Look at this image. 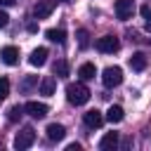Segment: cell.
<instances>
[{"instance_id":"cb8c5ba5","label":"cell","mask_w":151,"mask_h":151,"mask_svg":"<svg viewBox=\"0 0 151 151\" xmlns=\"http://www.w3.org/2000/svg\"><path fill=\"white\" fill-rule=\"evenodd\" d=\"M139 12H142V17H146V14L151 12V7H149V5H142V9H139Z\"/></svg>"},{"instance_id":"9a60e30c","label":"cell","mask_w":151,"mask_h":151,"mask_svg":"<svg viewBox=\"0 0 151 151\" xmlns=\"http://www.w3.org/2000/svg\"><path fill=\"white\" fill-rule=\"evenodd\" d=\"M78 76H80V80H92L97 76V66L94 64H83L78 68Z\"/></svg>"},{"instance_id":"30bf717a","label":"cell","mask_w":151,"mask_h":151,"mask_svg":"<svg viewBox=\"0 0 151 151\" xmlns=\"http://www.w3.org/2000/svg\"><path fill=\"white\" fill-rule=\"evenodd\" d=\"M64 137H66V127H64V125H59V123H50V125H47V139L61 142Z\"/></svg>"},{"instance_id":"5bb4252c","label":"cell","mask_w":151,"mask_h":151,"mask_svg":"<svg viewBox=\"0 0 151 151\" xmlns=\"http://www.w3.org/2000/svg\"><path fill=\"white\" fill-rule=\"evenodd\" d=\"M130 68H132V71H144V68H146V57H144L142 52H134V54L130 57Z\"/></svg>"},{"instance_id":"ac0fdd59","label":"cell","mask_w":151,"mask_h":151,"mask_svg":"<svg viewBox=\"0 0 151 151\" xmlns=\"http://www.w3.org/2000/svg\"><path fill=\"white\" fill-rule=\"evenodd\" d=\"M21 113H24V106L17 104V106H12V109L7 111V120H9V123H17V120L21 118Z\"/></svg>"},{"instance_id":"2e32d148","label":"cell","mask_w":151,"mask_h":151,"mask_svg":"<svg viewBox=\"0 0 151 151\" xmlns=\"http://www.w3.org/2000/svg\"><path fill=\"white\" fill-rule=\"evenodd\" d=\"M123 106H118V104H113V106H109V111H106V120H111V123H120L123 120Z\"/></svg>"},{"instance_id":"d4e9b609","label":"cell","mask_w":151,"mask_h":151,"mask_svg":"<svg viewBox=\"0 0 151 151\" xmlns=\"http://www.w3.org/2000/svg\"><path fill=\"white\" fill-rule=\"evenodd\" d=\"M66 151H80V144H68Z\"/></svg>"},{"instance_id":"5b68a950","label":"cell","mask_w":151,"mask_h":151,"mask_svg":"<svg viewBox=\"0 0 151 151\" xmlns=\"http://www.w3.org/2000/svg\"><path fill=\"white\" fill-rule=\"evenodd\" d=\"M54 0H38L35 2V7H33V17L35 19H47L52 12H54Z\"/></svg>"},{"instance_id":"d6986e66","label":"cell","mask_w":151,"mask_h":151,"mask_svg":"<svg viewBox=\"0 0 151 151\" xmlns=\"http://www.w3.org/2000/svg\"><path fill=\"white\" fill-rule=\"evenodd\" d=\"M54 76H59V78H64V76H68V64H66L64 59H59V61L54 64Z\"/></svg>"},{"instance_id":"7402d4cb","label":"cell","mask_w":151,"mask_h":151,"mask_svg":"<svg viewBox=\"0 0 151 151\" xmlns=\"http://www.w3.org/2000/svg\"><path fill=\"white\" fill-rule=\"evenodd\" d=\"M33 85H38V78H35V76H28V78L21 83V90H24V92H28Z\"/></svg>"},{"instance_id":"9c48e42d","label":"cell","mask_w":151,"mask_h":151,"mask_svg":"<svg viewBox=\"0 0 151 151\" xmlns=\"http://www.w3.org/2000/svg\"><path fill=\"white\" fill-rule=\"evenodd\" d=\"M0 59H2L7 66L19 64V50H17L14 45H7V47H2V50H0Z\"/></svg>"},{"instance_id":"44dd1931","label":"cell","mask_w":151,"mask_h":151,"mask_svg":"<svg viewBox=\"0 0 151 151\" xmlns=\"http://www.w3.org/2000/svg\"><path fill=\"white\" fill-rule=\"evenodd\" d=\"M7 94H9V80L7 78H0V101L7 99Z\"/></svg>"},{"instance_id":"3957f363","label":"cell","mask_w":151,"mask_h":151,"mask_svg":"<svg viewBox=\"0 0 151 151\" xmlns=\"http://www.w3.org/2000/svg\"><path fill=\"white\" fill-rule=\"evenodd\" d=\"M35 142V130L33 127H24L21 132H17V137H14V149H28L31 144Z\"/></svg>"},{"instance_id":"8fae6325","label":"cell","mask_w":151,"mask_h":151,"mask_svg":"<svg viewBox=\"0 0 151 151\" xmlns=\"http://www.w3.org/2000/svg\"><path fill=\"white\" fill-rule=\"evenodd\" d=\"M47 47H38V50H33L31 52V57H28V61H31V66H45V61H47Z\"/></svg>"},{"instance_id":"6da1fadb","label":"cell","mask_w":151,"mask_h":151,"mask_svg":"<svg viewBox=\"0 0 151 151\" xmlns=\"http://www.w3.org/2000/svg\"><path fill=\"white\" fill-rule=\"evenodd\" d=\"M90 90H87V85L85 83H71V85H66V99L73 104V106H83L87 99H90Z\"/></svg>"},{"instance_id":"484cf974","label":"cell","mask_w":151,"mask_h":151,"mask_svg":"<svg viewBox=\"0 0 151 151\" xmlns=\"http://www.w3.org/2000/svg\"><path fill=\"white\" fill-rule=\"evenodd\" d=\"M146 31H149V33H151V12H149V14H146Z\"/></svg>"},{"instance_id":"ba28073f","label":"cell","mask_w":151,"mask_h":151,"mask_svg":"<svg viewBox=\"0 0 151 151\" xmlns=\"http://www.w3.org/2000/svg\"><path fill=\"white\" fill-rule=\"evenodd\" d=\"M83 123H85L90 130H97V127H101V123H104V116H101V111L92 109V111H87V113L83 116Z\"/></svg>"},{"instance_id":"7a4b0ae2","label":"cell","mask_w":151,"mask_h":151,"mask_svg":"<svg viewBox=\"0 0 151 151\" xmlns=\"http://www.w3.org/2000/svg\"><path fill=\"white\" fill-rule=\"evenodd\" d=\"M101 83H104V87H118V85L123 83V68H120V66H109V68H104Z\"/></svg>"},{"instance_id":"4fadbf2b","label":"cell","mask_w":151,"mask_h":151,"mask_svg":"<svg viewBox=\"0 0 151 151\" xmlns=\"http://www.w3.org/2000/svg\"><path fill=\"white\" fill-rule=\"evenodd\" d=\"M45 35H47V40H52V42H57V45H64V42H66L64 28H47Z\"/></svg>"},{"instance_id":"83f0119b","label":"cell","mask_w":151,"mask_h":151,"mask_svg":"<svg viewBox=\"0 0 151 151\" xmlns=\"http://www.w3.org/2000/svg\"><path fill=\"white\" fill-rule=\"evenodd\" d=\"M61 2H76V0H61Z\"/></svg>"},{"instance_id":"7c38bea8","label":"cell","mask_w":151,"mask_h":151,"mask_svg":"<svg viewBox=\"0 0 151 151\" xmlns=\"http://www.w3.org/2000/svg\"><path fill=\"white\" fill-rule=\"evenodd\" d=\"M116 146H118V132H106L101 137V142H99V149L101 151H113Z\"/></svg>"},{"instance_id":"277c9868","label":"cell","mask_w":151,"mask_h":151,"mask_svg":"<svg viewBox=\"0 0 151 151\" xmlns=\"http://www.w3.org/2000/svg\"><path fill=\"white\" fill-rule=\"evenodd\" d=\"M97 50L104 52V54H113V52L120 50V40H118L116 35H104V38L97 40Z\"/></svg>"},{"instance_id":"603a6c76","label":"cell","mask_w":151,"mask_h":151,"mask_svg":"<svg viewBox=\"0 0 151 151\" xmlns=\"http://www.w3.org/2000/svg\"><path fill=\"white\" fill-rule=\"evenodd\" d=\"M7 24H9V17H7L5 12H0V28H5Z\"/></svg>"},{"instance_id":"4316f807","label":"cell","mask_w":151,"mask_h":151,"mask_svg":"<svg viewBox=\"0 0 151 151\" xmlns=\"http://www.w3.org/2000/svg\"><path fill=\"white\" fill-rule=\"evenodd\" d=\"M14 2H17V0H0V5H5V7H7V5H14Z\"/></svg>"},{"instance_id":"8992f818","label":"cell","mask_w":151,"mask_h":151,"mask_svg":"<svg viewBox=\"0 0 151 151\" xmlns=\"http://www.w3.org/2000/svg\"><path fill=\"white\" fill-rule=\"evenodd\" d=\"M24 111L28 113V116H33V118H45L47 116V104H42V101H26L24 104Z\"/></svg>"},{"instance_id":"52a82bcc","label":"cell","mask_w":151,"mask_h":151,"mask_svg":"<svg viewBox=\"0 0 151 151\" xmlns=\"http://www.w3.org/2000/svg\"><path fill=\"white\" fill-rule=\"evenodd\" d=\"M134 12V0H116V17L118 19H130Z\"/></svg>"},{"instance_id":"ffe728a7","label":"cell","mask_w":151,"mask_h":151,"mask_svg":"<svg viewBox=\"0 0 151 151\" xmlns=\"http://www.w3.org/2000/svg\"><path fill=\"white\" fill-rule=\"evenodd\" d=\"M76 35H78V45L85 50V47L90 45V33H87L85 28H78V33H76Z\"/></svg>"},{"instance_id":"e0dca14e","label":"cell","mask_w":151,"mask_h":151,"mask_svg":"<svg viewBox=\"0 0 151 151\" xmlns=\"http://www.w3.org/2000/svg\"><path fill=\"white\" fill-rule=\"evenodd\" d=\"M54 87H57V80L52 76H47V78L40 80V92L42 94H54Z\"/></svg>"}]
</instances>
